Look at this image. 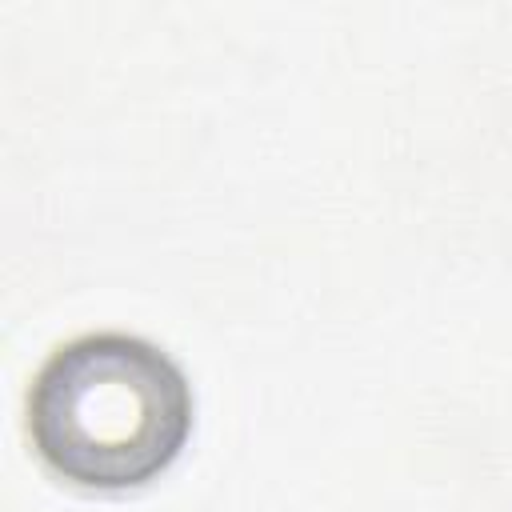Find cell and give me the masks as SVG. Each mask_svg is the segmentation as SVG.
Masks as SVG:
<instances>
[{
	"instance_id": "1",
	"label": "cell",
	"mask_w": 512,
	"mask_h": 512,
	"mask_svg": "<svg viewBox=\"0 0 512 512\" xmlns=\"http://www.w3.org/2000/svg\"><path fill=\"white\" fill-rule=\"evenodd\" d=\"M188 432V376L144 336L84 332L40 364L28 392L36 456L80 488L148 484L180 456Z\"/></svg>"
}]
</instances>
